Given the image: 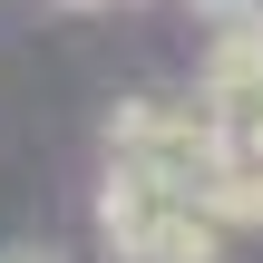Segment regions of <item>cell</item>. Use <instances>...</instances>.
<instances>
[{
	"mask_svg": "<svg viewBox=\"0 0 263 263\" xmlns=\"http://www.w3.org/2000/svg\"><path fill=\"white\" fill-rule=\"evenodd\" d=\"M98 244L117 263H215L224 234L205 224V205L166 176H137V166H107L98 185Z\"/></svg>",
	"mask_w": 263,
	"mask_h": 263,
	"instance_id": "1",
	"label": "cell"
},
{
	"mask_svg": "<svg viewBox=\"0 0 263 263\" xmlns=\"http://www.w3.org/2000/svg\"><path fill=\"white\" fill-rule=\"evenodd\" d=\"M107 156L137 166V176H166V185L205 195V176L224 166V137H215V117L195 98H127L107 117Z\"/></svg>",
	"mask_w": 263,
	"mask_h": 263,
	"instance_id": "2",
	"label": "cell"
},
{
	"mask_svg": "<svg viewBox=\"0 0 263 263\" xmlns=\"http://www.w3.org/2000/svg\"><path fill=\"white\" fill-rule=\"evenodd\" d=\"M195 205H205L215 234H263V156H254V146H224V166L205 176Z\"/></svg>",
	"mask_w": 263,
	"mask_h": 263,
	"instance_id": "3",
	"label": "cell"
},
{
	"mask_svg": "<svg viewBox=\"0 0 263 263\" xmlns=\"http://www.w3.org/2000/svg\"><path fill=\"white\" fill-rule=\"evenodd\" d=\"M0 263H68V254H59V244H10Z\"/></svg>",
	"mask_w": 263,
	"mask_h": 263,
	"instance_id": "4",
	"label": "cell"
},
{
	"mask_svg": "<svg viewBox=\"0 0 263 263\" xmlns=\"http://www.w3.org/2000/svg\"><path fill=\"white\" fill-rule=\"evenodd\" d=\"M254 156H263V137H254Z\"/></svg>",
	"mask_w": 263,
	"mask_h": 263,
	"instance_id": "5",
	"label": "cell"
},
{
	"mask_svg": "<svg viewBox=\"0 0 263 263\" xmlns=\"http://www.w3.org/2000/svg\"><path fill=\"white\" fill-rule=\"evenodd\" d=\"M78 10H88V0H78Z\"/></svg>",
	"mask_w": 263,
	"mask_h": 263,
	"instance_id": "6",
	"label": "cell"
},
{
	"mask_svg": "<svg viewBox=\"0 0 263 263\" xmlns=\"http://www.w3.org/2000/svg\"><path fill=\"white\" fill-rule=\"evenodd\" d=\"M254 10H263V0H254Z\"/></svg>",
	"mask_w": 263,
	"mask_h": 263,
	"instance_id": "7",
	"label": "cell"
}]
</instances>
